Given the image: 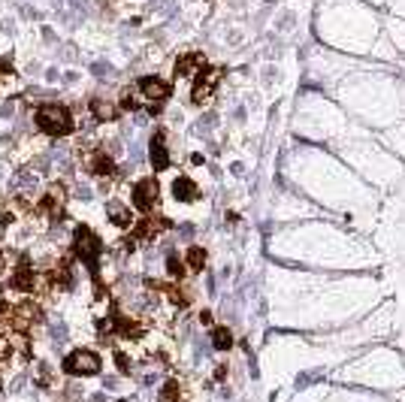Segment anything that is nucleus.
Returning <instances> with one entry per match:
<instances>
[{
	"label": "nucleus",
	"instance_id": "1",
	"mask_svg": "<svg viewBox=\"0 0 405 402\" xmlns=\"http://www.w3.org/2000/svg\"><path fill=\"white\" fill-rule=\"evenodd\" d=\"M34 124L45 136H70L76 131V118L67 103H40L34 109Z\"/></svg>",
	"mask_w": 405,
	"mask_h": 402
},
{
	"label": "nucleus",
	"instance_id": "2",
	"mask_svg": "<svg viewBox=\"0 0 405 402\" xmlns=\"http://www.w3.org/2000/svg\"><path fill=\"white\" fill-rule=\"evenodd\" d=\"M73 257L76 260H82L85 267L91 269V276H100V269H97V263H100V257H103V239L97 236L94 230H91L88 224H82V227H76V233H73Z\"/></svg>",
	"mask_w": 405,
	"mask_h": 402
},
{
	"label": "nucleus",
	"instance_id": "3",
	"mask_svg": "<svg viewBox=\"0 0 405 402\" xmlns=\"http://www.w3.org/2000/svg\"><path fill=\"white\" fill-rule=\"evenodd\" d=\"M61 372L67 378H97L103 372V357L94 348H73V351L61 360Z\"/></svg>",
	"mask_w": 405,
	"mask_h": 402
},
{
	"label": "nucleus",
	"instance_id": "4",
	"mask_svg": "<svg viewBox=\"0 0 405 402\" xmlns=\"http://www.w3.org/2000/svg\"><path fill=\"white\" fill-rule=\"evenodd\" d=\"M10 291L21 293V297L40 300V267H34L28 254L15 257V267L10 272Z\"/></svg>",
	"mask_w": 405,
	"mask_h": 402
},
{
	"label": "nucleus",
	"instance_id": "5",
	"mask_svg": "<svg viewBox=\"0 0 405 402\" xmlns=\"http://www.w3.org/2000/svg\"><path fill=\"white\" fill-rule=\"evenodd\" d=\"M67 209V188L61 181H52L49 188L43 191V197L34 203V215L45 218V221H58Z\"/></svg>",
	"mask_w": 405,
	"mask_h": 402
},
{
	"label": "nucleus",
	"instance_id": "6",
	"mask_svg": "<svg viewBox=\"0 0 405 402\" xmlns=\"http://www.w3.org/2000/svg\"><path fill=\"white\" fill-rule=\"evenodd\" d=\"M79 157H82V166H85V172H91V176H97V179H112L118 172L116 157H112L103 146L79 148Z\"/></svg>",
	"mask_w": 405,
	"mask_h": 402
},
{
	"label": "nucleus",
	"instance_id": "7",
	"mask_svg": "<svg viewBox=\"0 0 405 402\" xmlns=\"http://www.w3.org/2000/svg\"><path fill=\"white\" fill-rule=\"evenodd\" d=\"M160 203V185L157 179H140L133 185V206L142 212V215H151Z\"/></svg>",
	"mask_w": 405,
	"mask_h": 402
},
{
	"label": "nucleus",
	"instance_id": "8",
	"mask_svg": "<svg viewBox=\"0 0 405 402\" xmlns=\"http://www.w3.org/2000/svg\"><path fill=\"white\" fill-rule=\"evenodd\" d=\"M112 327H116V339L118 342H140L145 336V324L140 317H131L118 309H112Z\"/></svg>",
	"mask_w": 405,
	"mask_h": 402
},
{
	"label": "nucleus",
	"instance_id": "9",
	"mask_svg": "<svg viewBox=\"0 0 405 402\" xmlns=\"http://www.w3.org/2000/svg\"><path fill=\"white\" fill-rule=\"evenodd\" d=\"M218 79H221V70H218V67H209V64H206L203 70L194 76V88H190V100H194L197 106L206 103V100L212 97V91L218 88Z\"/></svg>",
	"mask_w": 405,
	"mask_h": 402
},
{
	"label": "nucleus",
	"instance_id": "10",
	"mask_svg": "<svg viewBox=\"0 0 405 402\" xmlns=\"http://www.w3.org/2000/svg\"><path fill=\"white\" fill-rule=\"evenodd\" d=\"M170 227H173V224L166 221V218H160V215H155V212H151V215H142L140 221H133L131 236H133L136 242H149V239H157L160 233H166Z\"/></svg>",
	"mask_w": 405,
	"mask_h": 402
},
{
	"label": "nucleus",
	"instance_id": "11",
	"mask_svg": "<svg viewBox=\"0 0 405 402\" xmlns=\"http://www.w3.org/2000/svg\"><path fill=\"white\" fill-rule=\"evenodd\" d=\"M136 88H140V94H142L149 103H164L166 97L173 94L170 82H164L160 76H142V79L136 82Z\"/></svg>",
	"mask_w": 405,
	"mask_h": 402
},
{
	"label": "nucleus",
	"instance_id": "12",
	"mask_svg": "<svg viewBox=\"0 0 405 402\" xmlns=\"http://www.w3.org/2000/svg\"><path fill=\"white\" fill-rule=\"evenodd\" d=\"M149 157H151V166H155V172L166 170L173 161H170V148H166V131L160 127V131H155V136H151L149 142Z\"/></svg>",
	"mask_w": 405,
	"mask_h": 402
},
{
	"label": "nucleus",
	"instance_id": "13",
	"mask_svg": "<svg viewBox=\"0 0 405 402\" xmlns=\"http://www.w3.org/2000/svg\"><path fill=\"white\" fill-rule=\"evenodd\" d=\"M203 67H206V55H200V52H188V55H182L179 60H175L173 73H175V79H194Z\"/></svg>",
	"mask_w": 405,
	"mask_h": 402
},
{
	"label": "nucleus",
	"instance_id": "14",
	"mask_svg": "<svg viewBox=\"0 0 405 402\" xmlns=\"http://www.w3.org/2000/svg\"><path fill=\"white\" fill-rule=\"evenodd\" d=\"M88 109H91V115H94V121H100V124H106V121H116L118 118V106L109 100V97H91V103H88Z\"/></svg>",
	"mask_w": 405,
	"mask_h": 402
},
{
	"label": "nucleus",
	"instance_id": "15",
	"mask_svg": "<svg viewBox=\"0 0 405 402\" xmlns=\"http://www.w3.org/2000/svg\"><path fill=\"white\" fill-rule=\"evenodd\" d=\"M173 194H175V200L179 203H194L197 197H200V185H197L194 179H188V176H179L173 181Z\"/></svg>",
	"mask_w": 405,
	"mask_h": 402
},
{
	"label": "nucleus",
	"instance_id": "16",
	"mask_svg": "<svg viewBox=\"0 0 405 402\" xmlns=\"http://www.w3.org/2000/svg\"><path fill=\"white\" fill-rule=\"evenodd\" d=\"M106 218H109L116 227H133V212H131V206H124V203H118V200L106 203Z\"/></svg>",
	"mask_w": 405,
	"mask_h": 402
},
{
	"label": "nucleus",
	"instance_id": "17",
	"mask_svg": "<svg viewBox=\"0 0 405 402\" xmlns=\"http://www.w3.org/2000/svg\"><path fill=\"white\" fill-rule=\"evenodd\" d=\"M34 384L43 390H58V372L49 363H34Z\"/></svg>",
	"mask_w": 405,
	"mask_h": 402
},
{
	"label": "nucleus",
	"instance_id": "18",
	"mask_svg": "<svg viewBox=\"0 0 405 402\" xmlns=\"http://www.w3.org/2000/svg\"><path fill=\"white\" fill-rule=\"evenodd\" d=\"M157 397H160V402H182V397H185V388H182L179 375H170V378H166V381L160 384Z\"/></svg>",
	"mask_w": 405,
	"mask_h": 402
},
{
	"label": "nucleus",
	"instance_id": "19",
	"mask_svg": "<svg viewBox=\"0 0 405 402\" xmlns=\"http://www.w3.org/2000/svg\"><path fill=\"white\" fill-rule=\"evenodd\" d=\"M206 260H209V254H206V248H200V245H190L188 252H185V267H188V272H203Z\"/></svg>",
	"mask_w": 405,
	"mask_h": 402
},
{
	"label": "nucleus",
	"instance_id": "20",
	"mask_svg": "<svg viewBox=\"0 0 405 402\" xmlns=\"http://www.w3.org/2000/svg\"><path fill=\"white\" fill-rule=\"evenodd\" d=\"M212 348H215V351H230L233 348V333L227 330V324L212 327Z\"/></svg>",
	"mask_w": 405,
	"mask_h": 402
},
{
	"label": "nucleus",
	"instance_id": "21",
	"mask_svg": "<svg viewBox=\"0 0 405 402\" xmlns=\"http://www.w3.org/2000/svg\"><path fill=\"white\" fill-rule=\"evenodd\" d=\"M185 272H188L185 260H179L175 254L166 257V276H170V282H185Z\"/></svg>",
	"mask_w": 405,
	"mask_h": 402
},
{
	"label": "nucleus",
	"instance_id": "22",
	"mask_svg": "<svg viewBox=\"0 0 405 402\" xmlns=\"http://www.w3.org/2000/svg\"><path fill=\"white\" fill-rule=\"evenodd\" d=\"M112 357H116V366L121 375H131V357H127L121 348H112Z\"/></svg>",
	"mask_w": 405,
	"mask_h": 402
},
{
	"label": "nucleus",
	"instance_id": "23",
	"mask_svg": "<svg viewBox=\"0 0 405 402\" xmlns=\"http://www.w3.org/2000/svg\"><path fill=\"white\" fill-rule=\"evenodd\" d=\"M15 73H12V64L6 58H0V85H6V82H12Z\"/></svg>",
	"mask_w": 405,
	"mask_h": 402
},
{
	"label": "nucleus",
	"instance_id": "24",
	"mask_svg": "<svg viewBox=\"0 0 405 402\" xmlns=\"http://www.w3.org/2000/svg\"><path fill=\"white\" fill-rule=\"evenodd\" d=\"M118 109H124V112H133L136 109V97L131 94V88L121 91V106H118Z\"/></svg>",
	"mask_w": 405,
	"mask_h": 402
},
{
	"label": "nucleus",
	"instance_id": "25",
	"mask_svg": "<svg viewBox=\"0 0 405 402\" xmlns=\"http://www.w3.org/2000/svg\"><path fill=\"white\" fill-rule=\"evenodd\" d=\"M10 263H12V254H10V252H3V248H0V278H3L6 272H12V269H10Z\"/></svg>",
	"mask_w": 405,
	"mask_h": 402
},
{
	"label": "nucleus",
	"instance_id": "26",
	"mask_svg": "<svg viewBox=\"0 0 405 402\" xmlns=\"http://www.w3.org/2000/svg\"><path fill=\"white\" fill-rule=\"evenodd\" d=\"M215 378H218V381H224V378H227V366H218L215 369Z\"/></svg>",
	"mask_w": 405,
	"mask_h": 402
},
{
	"label": "nucleus",
	"instance_id": "27",
	"mask_svg": "<svg viewBox=\"0 0 405 402\" xmlns=\"http://www.w3.org/2000/svg\"><path fill=\"white\" fill-rule=\"evenodd\" d=\"M200 321H203V327H212V315H209V312H203Z\"/></svg>",
	"mask_w": 405,
	"mask_h": 402
},
{
	"label": "nucleus",
	"instance_id": "28",
	"mask_svg": "<svg viewBox=\"0 0 405 402\" xmlns=\"http://www.w3.org/2000/svg\"><path fill=\"white\" fill-rule=\"evenodd\" d=\"M0 366H3V363H0ZM0 381H3V378H0Z\"/></svg>",
	"mask_w": 405,
	"mask_h": 402
}]
</instances>
